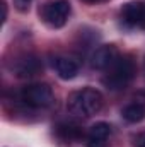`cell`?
<instances>
[{
  "instance_id": "cell-1",
  "label": "cell",
  "mask_w": 145,
  "mask_h": 147,
  "mask_svg": "<svg viewBox=\"0 0 145 147\" xmlns=\"http://www.w3.org/2000/svg\"><path fill=\"white\" fill-rule=\"evenodd\" d=\"M103 94L94 87H84L80 91H73L67 99V108L77 116H92L103 108Z\"/></svg>"
},
{
  "instance_id": "cell-2",
  "label": "cell",
  "mask_w": 145,
  "mask_h": 147,
  "mask_svg": "<svg viewBox=\"0 0 145 147\" xmlns=\"http://www.w3.org/2000/svg\"><path fill=\"white\" fill-rule=\"evenodd\" d=\"M135 75V63L128 57H118L116 62L108 69V74L103 77V84L111 91L125 89Z\"/></svg>"
},
{
  "instance_id": "cell-3",
  "label": "cell",
  "mask_w": 145,
  "mask_h": 147,
  "mask_svg": "<svg viewBox=\"0 0 145 147\" xmlns=\"http://www.w3.org/2000/svg\"><path fill=\"white\" fill-rule=\"evenodd\" d=\"M22 101L31 108H48L53 105L55 96L48 84H31L21 91Z\"/></svg>"
},
{
  "instance_id": "cell-4",
  "label": "cell",
  "mask_w": 145,
  "mask_h": 147,
  "mask_svg": "<svg viewBox=\"0 0 145 147\" xmlns=\"http://www.w3.org/2000/svg\"><path fill=\"white\" fill-rule=\"evenodd\" d=\"M70 2L68 0H55L43 7V19L51 28H62L68 21L70 16Z\"/></svg>"
},
{
  "instance_id": "cell-5",
  "label": "cell",
  "mask_w": 145,
  "mask_h": 147,
  "mask_svg": "<svg viewBox=\"0 0 145 147\" xmlns=\"http://www.w3.org/2000/svg\"><path fill=\"white\" fill-rule=\"evenodd\" d=\"M118 57H119V53L114 45H103V46L96 48L94 53L91 55V65L96 70H108L116 62Z\"/></svg>"
},
{
  "instance_id": "cell-6",
  "label": "cell",
  "mask_w": 145,
  "mask_h": 147,
  "mask_svg": "<svg viewBox=\"0 0 145 147\" xmlns=\"http://www.w3.org/2000/svg\"><path fill=\"white\" fill-rule=\"evenodd\" d=\"M43 69L41 60L36 58L34 55H24L21 58H17L12 65V70L17 77H33Z\"/></svg>"
},
{
  "instance_id": "cell-7",
  "label": "cell",
  "mask_w": 145,
  "mask_h": 147,
  "mask_svg": "<svg viewBox=\"0 0 145 147\" xmlns=\"http://www.w3.org/2000/svg\"><path fill=\"white\" fill-rule=\"evenodd\" d=\"M111 135V127L106 121L94 123L87 134V147H106Z\"/></svg>"
},
{
  "instance_id": "cell-8",
  "label": "cell",
  "mask_w": 145,
  "mask_h": 147,
  "mask_svg": "<svg viewBox=\"0 0 145 147\" xmlns=\"http://www.w3.org/2000/svg\"><path fill=\"white\" fill-rule=\"evenodd\" d=\"M144 17H145V3L144 2H128L125 3V7L121 9V19L128 24V26H137L144 22Z\"/></svg>"
},
{
  "instance_id": "cell-9",
  "label": "cell",
  "mask_w": 145,
  "mask_h": 147,
  "mask_svg": "<svg viewBox=\"0 0 145 147\" xmlns=\"http://www.w3.org/2000/svg\"><path fill=\"white\" fill-rule=\"evenodd\" d=\"M51 65H53L55 72L58 74V77L63 79V80H70V79H73L79 74L77 63L73 62L72 58H68V57H55Z\"/></svg>"
},
{
  "instance_id": "cell-10",
  "label": "cell",
  "mask_w": 145,
  "mask_h": 147,
  "mask_svg": "<svg viewBox=\"0 0 145 147\" xmlns=\"http://www.w3.org/2000/svg\"><path fill=\"white\" fill-rule=\"evenodd\" d=\"M123 118L128 121V123H138L145 118V105L142 103H132L128 106H125L121 111Z\"/></svg>"
},
{
  "instance_id": "cell-11",
  "label": "cell",
  "mask_w": 145,
  "mask_h": 147,
  "mask_svg": "<svg viewBox=\"0 0 145 147\" xmlns=\"http://www.w3.org/2000/svg\"><path fill=\"white\" fill-rule=\"evenodd\" d=\"M56 132L63 140H68V142L80 137V128L77 125H73V123H60L56 127Z\"/></svg>"
},
{
  "instance_id": "cell-12",
  "label": "cell",
  "mask_w": 145,
  "mask_h": 147,
  "mask_svg": "<svg viewBox=\"0 0 145 147\" xmlns=\"http://www.w3.org/2000/svg\"><path fill=\"white\" fill-rule=\"evenodd\" d=\"M133 146L135 147H145V132H140L133 137Z\"/></svg>"
},
{
  "instance_id": "cell-13",
  "label": "cell",
  "mask_w": 145,
  "mask_h": 147,
  "mask_svg": "<svg viewBox=\"0 0 145 147\" xmlns=\"http://www.w3.org/2000/svg\"><path fill=\"white\" fill-rule=\"evenodd\" d=\"M84 2H97V0H84Z\"/></svg>"
},
{
  "instance_id": "cell-14",
  "label": "cell",
  "mask_w": 145,
  "mask_h": 147,
  "mask_svg": "<svg viewBox=\"0 0 145 147\" xmlns=\"http://www.w3.org/2000/svg\"><path fill=\"white\" fill-rule=\"evenodd\" d=\"M142 26H144V28H145V17H144V22H142Z\"/></svg>"
},
{
  "instance_id": "cell-15",
  "label": "cell",
  "mask_w": 145,
  "mask_h": 147,
  "mask_svg": "<svg viewBox=\"0 0 145 147\" xmlns=\"http://www.w3.org/2000/svg\"><path fill=\"white\" fill-rule=\"evenodd\" d=\"M22 2H29V0H22Z\"/></svg>"
}]
</instances>
